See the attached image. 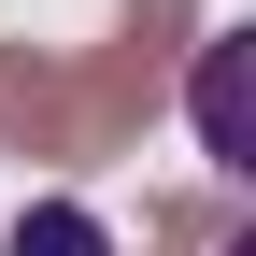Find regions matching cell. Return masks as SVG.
<instances>
[{"label": "cell", "mask_w": 256, "mask_h": 256, "mask_svg": "<svg viewBox=\"0 0 256 256\" xmlns=\"http://www.w3.org/2000/svg\"><path fill=\"white\" fill-rule=\"evenodd\" d=\"M185 43H200L185 0H128V43H100L86 72H57V156H114L128 128L156 114V86H171Z\"/></svg>", "instance_id": "1"}, {"label": "cell", "mask_w": 256, "mask_h": 256, "mask_svg": "<svg viewBox=\"0 0 256 256\" xmlns=\"http://www.w3.org/2000/svg\"><path fill=\"white\" fill-rule=\"evenodd\" d=\"M200 156L256 171V100H242V43H200Z\"/></svg>", "instance_id": "2"}, {"label": "cell", "mask_w": 256, "mask_h": 256, "mask_svg": "<svg viewBox=\"0 0 256 256\" xmlns=\"http://www.w3.org/2000/svg\"><path fill=\"white\" fill-rule=\"evenodd\" d=\"M0 156H57V57L0 43Z\"/></svg>", "instance_id": "3"}, {"label": "cell", "mask_w": 256, "mask_h": 256, "mask_svg": "<svg viewBox=\"0 0 256 256\" xmlns=\"http://www.w3.org/2000/svg\"><path fill=\"white\" fill-rule=\"evenodd\" d=\"M0 256H114V228H100L86 200H28V214H14V242H0Z\"/></svg>", "instance_id": "4"}, {"label": "cell", "mask_w": 256, "mask_h": 256, "mask_svg": "<svg viewBox=\"0 0 256 256\" xmlns=\"http://www.w3.org/2000/svg\"><path fill=\"white\" fill-rule=\"evenodd\" d=\"M214 256H256V228H214Z\"/></svg>", "instance_id": "5"}]
</instances>
